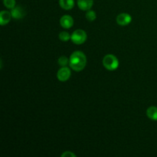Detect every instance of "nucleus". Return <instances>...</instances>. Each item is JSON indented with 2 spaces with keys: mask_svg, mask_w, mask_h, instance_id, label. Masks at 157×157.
<instances>
[{
  "mask_svg": "<svg viewBox=\"0 0 157 157\" xmlns=\"http://www.w3.org/2000/svg\"><path fill=\"white\" fill-rule=\"evenodd\" d=\"M59 6L64 10H71L75 6L74 0H59Z\"/></svg>",
  "mask_w": 157,
  "mask_h": 157,
  "instance_id": "10",
  "label": "nucleus"
},
{
  "mask_svg": "<svg viewBox=\"0 0 157 157\" xmlns=\"http://www.w3.org/2000/svg\"><path fill=\"white\" fill-rule=\"evenodd\" d=\"M71 75V72L70 68L67 67H61L57 73V78L60 81H66L70 78Z\"/></svg>",
  "mask_w": 157,
  "mask_h": 157,
  "instance_id": "4",
  "label": "nucleus"
},
{
  "mask_svg": "<svg viewBox=\"0 0 157 157\" xmlns=\"http://www.w3.org/2000/svg\"><path fill=\"white\" fill-rule=\"evenodd\" d=\"M103 65L108 71H115L119 67V61L113 55H107L103 58Z\"/></svg>",
  "mask_w": 157,
  "mask_h": 157,
  "instance_id": "2",
  "label": "nucleus"
},
{
  "mask_svg": "<svg viewBox=\"0 0 157 157\" xmlns=\"http://www.w3.org/2000/svg\"><path fill=\"white\" fill-rule=\"evenodd\" d=\"M87 33L82 29H78L75 30L73 33L71 34V40L72 42L76 44H81L84 43L87 40Z\"/></svg>",
  "mask_w": 157,
  "mask_h": 157,
  "instance_id": "3",
  "label": "nucleus"
},
{
  "mask_svg": "<svg viewBox=\"0 0 157 157\" xmlns=\"http://www.w3.org/2000/svg\"><path fill=\"white\" fill-rule=\"evenodd\" d=\"M11 14L12 18L15 19H21L25 16V12L21 6H15L13 9H11Z\"/></svg>",
  "mask_w": 157,
  "mask_h": 157,
  "instance_id": "7",
  "label": "nucleus"
},
{
  "mask_svg": "<svg viewBox=\"0 0 157 157\" xmlns=\"http://www.w3.org/2000/svg\"><path fill=\"white\" fill-rule=\"evenodd\" d=\"M116 21L117 23L120 25H127L131 22L132 17L131 15L127 13H121L117 16Z\"/></svg>",
  "mask_w": 157,
  "mask_h": 157,
  "instance_id": "5",
  "label": "nucleus"
},
{
  "mask_svg": "<svg viewBox=\"0 0 157 157\" xmlns=\"http://www.w3.org/2000/svg\"><path fill=\"white\" fill-rule=\"evenodd\" d=\"M12 14L11 12H8V11H2L0 12V25H7L8 23L10 21L11 18H12Z\"/></svg>",
  "mask_w": 157,
  "mask_h": 157,
  "instance_id": "9",
  "label": "nucleus"
},
{
  "mask_svg": "<svg viewBox=\"0 0 157 157\" xmlns=\"http://www.w3.org/2000/svg\"><path fill=\"white\" fill-rule=\"evenodd\" d=\"M71 35H70L67 32H61L59 34V39L61 41H64V42L68 41L71 39Z\"/></svg>",
  "mask_w": 157,
  "mask_h": 157,
  "instance_id": "13",
  "label": "nucleus"
},
{
  "mask_svg": "<svg viewBox=\"0 0 157 157\" xmlns=\"http://www.w3.org/2000/svg\"><path fill=\"white\" fill-rule=\"evenodd\" d=\"M60 25L64 29H71L74 25V19L71 15H64L60 18Z\"/></svg>",
  "mask_w": 157,
  "mask_h": 157,
  "instance_id": "6",
  "label": "nucleus"
},
{
  "mask_svg": "<svg viewBox=\"0 0 157 157\" xmlns=\"http://www.w3.org/2000/svg\"><path fill=\"white\" fill-rule=\"evenodd\" d=\"M87 64V57L81 51L73 52L69 58V65L75 71H81Z\"/></svg>",
  "mask_w": 157,
  "mask_h": 157,
  "instance_id": "1",
  "label": "nucleus"
},
{
  "mask_svg": "<svg viewBox=\"0 0 157 157\" xmlns=\"http://www.w3.org/2000/svg\"><path fill=\"white\" fill-rule=\"evenodd\" d=\"M147 115L152 121H157V107L152 106L147 110Z\"/></svg>",
  "mask_w": 157,
  "mask_h": 157,
  "instance_id": "11",
  "label": "nucleus"
},
{
  "mask_svg": "<svg viewBox=\"0 0 157 157\" xmlns=\"http://www.w3.org/2000/svg\"><path fill=\"white\" fill-rule=\"evenodd\" d=\"M3 4L6 8L12 9L15 6V0H3Z\"/></svg>",
  "mask_w": 157,
  "mask_h": 157,
  "instance_id": "15",
  "label": "nucleus"
},
{
  "mask_svg": "<svg viewBox=\"0 0 157 157\" xmlns=\"http://www.w3.org/2000/svg\"><path fill=\"white\" fill-rule=\"evenodd\" d=\"M85 17H86V18L87 19V21H93L96 19L97 15H96V13H95L94 11L90 10H90L87 11V12H86Z\"/></svg>",
  "mask_w": 157,
  "mask_h": 157,
  "instance_id": "12",
  "label": "nucleus"
},
{
  "mask_svg": "<svg viewBox=\"0 0 157 157\" xmlns=\"http://www.w3.org/2000/svg\"><path fill=\"white\" fill-rule=\"evenodd\" d=\"M69 64V58L66 56H61L58 58V64L61 67H66Z\"/></svg>",
  "mask_w": 157,
  "mask_h": 157,
  "instance_id": "14",
  "label": "nucleus"
},
{
  "mask_svg": "<svg viewBox=\"0 0 157 157\" xmlns=\"http://www.w3.org/2000/svg\"><path fill=\"white\" fill-rule=\"evenodd\" d=\"M62 157H76L77 156L74 153L71 151H65L64 153L61 154Z\"/></svg>",
  "mask_w": 157,
  "mask_h": 157,
  "instance_id": "16",
  "label": "nucleus"
},
{
  "mask_svg": "<svg viewBox=\"0 0 157 157\" xmlns=\"http://www.w3.org/2000/svg\"><path fill=\"white\" fill-rule=\"evenodd\" d=\"M94 5V0H78V6L81 10L88 11Z\"/></svg>",
  "mask_w": 157,
  "mask_h": 157,
  "instance_id": "8",
  "label": "nucleus"
}]
</instances>
